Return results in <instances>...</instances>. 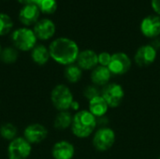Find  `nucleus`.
I'll list each match as a JSON object with an SVG mask.
<instances>
[{
    "label": "nucleus",
    "instance_id": "1a4fd4ad",
    "mask_svg": "<svg viewBox=\"0 0 160 159\" xmlns=\"http://www.w3.org/2000/svg\"><path fill=\"white\" fill-rule=\"evenodd\" d=\"M48 136L47 128L40 124H31L23 130V138L32 145L42 142Z\"/></svg>",
    "mask_w": 160,
    "mask_h": 159
},
{
    "label": "nucleus",
    "instance_id": "6e6552de",
    "mask_svg": "<svg viewBox=\"0 0 160 159\" xmlns=\"http://www.w3.org/2000/svg\"><path fill=\"white\" fill-rule=\"evenodd\" d=\"M131 67V60L125 52H116L112 55L111 62L108 66L112 74L123 75L126 74Z\"/></svg>",
    "mask_w": 160,
    "mask_h": 159
},
{
    "label": "nucleus",
    "instance_id": "2f4dec72",
    "mask_svg": "<svg viewBox=\"0 0 160 159\" xmlns=\"http://www.w3.org/2000/svg\"><path fill=\"white\" fill-rule=\"evenodd\" d=\"M158 159H160V157H159V158H158Z\"/></svg>",
    "mask_w": 160,
    "mask_h": 159
},
{
    "label": "nucleus",
    "instance_id": "c85d7f7f",
    "mask_svg": "<svg viewBox=\"0 0 160 159\" xmlns=\"http://www.w3.org/2000/svg\"><path fill=\"white\" fill-rule=\"evenodd\" d=\"M20 3H22V4H23V6L24 5H29V4H36V2H37V0H18Z\"/></svg>",
    "mask_w": 160,
    "mask_h": 159
},
{
    "label": "nucleus",
    "instance_id": "aec40b11",
    "mask_svg": "<svg viewBox=\"0 0 160 159\" xmlns=\"http://www.w3.org/2000/svg\"><path fill=\"white\" fill-rule=\"evenodd\" d=\"M64 75L68 82L76 83L82 79V69L78 65L72 64V65L67 66V67L64 71Z\"/></svg>",
    "mask_w": 160,
    "mask_h": 159
},
{
    "label": "nucleus",
    "instance_id": "7c9ffc66",
    "mask_svg": "<svg viewBox=\"0 0 160 159\" xmlns=\"http://www.w3.org/2000/svg\"><path fill=\"white\" fill-rule=\"evenodd\" d=\"M1 52H2V50H1V46H0V54H1Z\"/></svg>",
    "mask_w": 160,
    "mask_h": 159
},
{
    "label": "nucleus",
    "instance_id": "c756f323",
    "mask_svg": "<svg viewBox=\"0 0 160 159\" xmlns=\"http://www.w3.org/2000/svg\"><path fill=\"white\" fill-rule=\"evenodd\" d=\"M70 109H72V110H74V111H76V110H78L79 109V103L77 102V101H73V103H72V105H71V107H70Z\"/></svg>",
    "mask_w": 160,
    "mask_h": 159
},
{
    "label": "nucleus",
    "instance_id": "0eeeda50",
    "mask_svg": "<svg viewBox=\"0 0 160 159\" xmlns=\"http://www.w3.org/2000/svg\"><path fill=\"white\" fill-rule=\"evenodd\" d=\"M101 97L105 99L109 107L117 108L124 99L125 92L120 84L109 83L103 87L101 91Z\"/></svg>",
    "mask_w": 160,
    "mask_h": 159
},
{
    "label": "nucleus",
    "instance_id": "4be33fe9",
    "mask_svg": "<svg viewBox=\"0 0 160 159\" xmlns=\"http://www.w3.org/2000/svg\"><path fill=\"white\" fill-rule=\"evenodd\" d=\"M0 58L3 63L5 64H13L18 59V52L15 48L8 47L2 50Z\"/></svg>",
    "mask_w": 160,
    "mask_h": 159
},
{
    "label": "nucleus",
    "instance_id": "a211bd4d",
    "mask_svg": "<svg viewBox=\"0 0 160 159\" xmlns=\"http://www.w3.org/2000/svg\"><path fill=\"white\" fill-rule=\"evenodd\" d=\"M32 60L35 64L38 66H43L48 63L50 56L49 48H46L44 45H36L31 52Z\"/></svg>",
    "mask_w": 160,
    "mask_h": 159
},
{
    "label": "nucleus",
    "instance_id": "bb28decb",
    "mask_svg": "<svg viewBox=\"0 0 160 159\" xmlns=\"http://www.w3.org/2000/svg\"><path fill=\"white\" fill-rule=\"evenodd\" d=\"M152 7L158 15H160V0H152Z\"/></svg>",
    "mask_w": 160,
    "mask_h": 159
},
{
    "label": "nucleus",
    "instance_id": "f3484780",
    "mask_svg": "<svg viewBox=\"0 0 160 159\" xmlns=\"http://www.w3.org/2000/svg\"><path fill=\"white\" fill-rule=\"evenodd\" d=\"M108 108L109 106L105 101V99L101 97V95L89 100V112L96 118L105 116Z\"/></svg>",
    "mask_w": 160,
    "mask_h": 159
},
{
    "label": "nucleus",
    "instance_id": "39448f33",
    "mask_svg": "<svg viewBox=\"0 0 160 159\" xmlns=\"http://www.w3.org/2000/svg\"><path fill=\"white\" fill-rule=\"evenodd\" d=\"M32 145L23 138L17 137L8 146V159H27L31 155Z\"/></svg>",
    "mask_w": 160,
    "mask_h": 159
},
{
    "label": "nucleus",
    "instance_id": "b1692460",
    "mask_svg": "<svg viewBox=\"0 0 160 159\" xmlns=\"http://www.w3.org/2000/svg\"><path fill=\"white\" fill-rule=\"evenodd\" d=\"M12 27H13L12 19L5 13H0V36L8 34L12 29Z\"/></svg>",
    "mask_w": 160,
    "mask_h": 159
},
{
    "label": "nucleus",
    "instance_id": "ddd939ff",
    "mask_svg": "<svg viewBox=\"0 0 160 159\" xmlns=\"http://www.w3.org/2000/svg\"><path fill=\"white\" fill-rule=\"evenodd\" d=\"M40 10L36 4L24 5L19 12V20L24 25L36 24L39 17Z\"/></svg>",
    "mask_w": 160,
    "mask_h": 159
},
{
    "label": "nucleus",
    "instance_id": "f257e3e1",
    "mask_svg": "<svg viewBox=\"0 0 160 159\" xmlns=\"http://www.w3.org/2000/svg\"><path fill=\"white\" fill-rule=\"evenodd\" d=\"M51 58L63 66H69L77 61L80 53L77 43L68 37H58L49 46Z\"/></svg>",
    "mask_w": 160,
    "mask_h": 159
},
{
    "label": "nucleus",
    "instance_id": "cd10ccee",
    "mask_svg": "<svg viewBox=\"0 0 160 159\" xmlns=\"http://www.w3.org/2000/svg\"><path fill=\"white\" fill-rule=\"evenodd\" d=\"M150 45H151L153 48H155L156 50H158V49H160V37H159L153 38V41H152V43H151Z\"/></svg>",
    "mask_w": 160,
    "mask_h": 159
},
{
    "label": "nucleus",
    "instance_id": "393cba45",
    "mask_svg": "<svg viewBox=\"0 0 160 159\" xmlns=\"http://www.w3.org/2000/svg\"><path fill=\"white\" fill-rule=\"evenodd\" d=\"M83 95H84V97H85L88 100H91L92 98H94V97H98V96H100L101 94H100L99 90H98L96 86H94V85H89V86L85 87V89H84V91H83Z\"/></svg>",
    "mask_w": 160,
    "mask_h": 159
},
{
    "label": "nucleus",
    "instance_id": "f8f14e48",
    "mask_svg": "<svg viewBox=\"0 0 160 159\" xmlns=\"http://www.w3.org/2000/svg\"><path fill=\"white\" fill-rule=\"evenodd\" d=\"M37 38L48 40L53 37L55 33V24L50 19H42L37 22L33 29Z\"/></svg>",
    "mask_w": 160,
    "mask_h": 159
},
{
    "label": "nucleus",
    "instance_id": "9d476101",
    "mask_svg": "<svg viewBox=\"0 0 160 159\" xmlns=\"http://www.w3.org/2000/svg\"><path fill=\"white\" fill-rule=\"evenodd\" d=\"M141 31L143 36L155 38L160 35V17L158 15H149L141 22Z\"/></svg>",
    "mask_w": 160,
    "mask_h": 159
},
{
    "label": "nucleus",
    "instance_id": "4468645a",
    "mask_svg": "<svg viewBox=\"0 0 160 159\" xmlns=\"http://www.w3.org/2000/svg\"><path fill=\"white\" fill-rule=\"evenodd\" d=\"M74 154V146L67 141L57 142L52 149V156L54 159H72Z\"/></svg>",
    "mask_w": 160,
    "mask_h": 159
},
{
    "label": "nucleus",
    "instance_id": "2eb2a0df",
    "mask_svg": "<svg viewBox=\"0 0 160 159\" xmlns=\"http://www.w3.org/2000/svg\"><path fill=\"white\" fill-rule=\"evenodd\" d=\"M77 63L78 66L83 70H93L98 64V54L92 50H84L80 52L77 58Z\"/></svg>",
    "mask_w": 160,
    "mask_h": 159
},
{
    "label": "nucleus",
    "instance_id": "7ed1b4c3",
    "mask_svg": "<svg viewBox=\"0 0 160 159\" xmlns=\"http://www.w3.org/2000/svg\"><path fill=\"white\" fill-rule=\"evenodd\" d=\"M12 42L16 49L22 52L32 51L37 44V37L33 30L22 27L12 33Z\"/></svg>",
    "mask_w": 160,
    "mask_h": 159
},
{
    "label": "nucleus",
    "instance_id": "5701e85b",
    "mask_svg": "<svg viewBox=\"0 0 160 159\" xmlns=\"http://www.w3.org/2000/svg\"><path fill=\"white\" fill-rule=\"evenodd\" d=\"M36 5L41 12L46 14H52L57 8L56 0H37Z\"/></svg>",
    "mask_w": 160,
    "mask_h": 159
},
{
    "label": "nucleus",
    "instance_id": "423d86ee",
    "mask_svg": "<svg viewBox=\"0 0 160 159\" xmlns=\"http://www.w3.org/2000/svg\"><path fill=\"white\" fill-rule=\"evenodd\" d=\"M115 142V133L110 127H100L94 135L93 145L99 152H105Z\"/></svg>",
    "mask_w": 160,
    "mask_h": 159
},
{
    "label": "nucleus",
    "instance_id": "a878e982",
    "mask_svg": "<svg viewBox=\"0 0 160 159\" xmlns=\"http://www.w3.org/2000/svg\"><path fill=\"white\" fill-rule=\"evenodd\" d=\"M98 58L99 66L108 67V66H109V64L111 62V59H112V55L107 52H103L98 54Z\"/></svg>",
    "mask_w": 160,
    "mask_h": 159
},
{
    "label": "nucleus",
    "instance_id": "412c9836",
    "mask_svg": "<svg viewBox=\"0 0 160 159\" xmlns=\"http://www.w3.org/2000/svg\"><path fill=\"white\" fill-rule=\"evenodd\" d=\"M17 127L11 123H5L0 127V136L7 141H12L17 138Z\"/></svg>",
    "mask_w": 160,
    "mask_h": 159
},
{
    "label": "nucleus",
    "instance_id": "20e7f679",
    "mask_svg": "<svg viewBox=\"0 0 160 159\" xmlns=\"http://www.w3.org/2000/svg\"><path fill=\"white\" fill-rule=\"evenodd\" d=\"M51 100L55 109L60 112L68 111L73 103V95L70 89L64 84L56 85L51 94Z\"/></svg>",
    "mask_w": 160,
    "mask_h": 159
},
{
    "label": "nucleus",
    "instance_id": "9b49d317",
    "mask_svg": "<svg viewBox=\"0 0 160 159\" xmlns=\"http://www.w3.org/2000/svg\"><path fill=\"white\" fill-rule=\"evenodd\" d=\"M157 58V50L150 44L140 47L134 56L135 62L140 67H148L152 65Z\"/></svg>",
    "mask_w": 160,
    "mask_h": 159
},
{
    "label": "nucleus",
    "instance_id": "6ab92c4d",
    "mask_svg": "<svg viewBox=\"0 0 160 159\" xmlns=\"http://www.w3.org/2000/svg\"><path fill=\"white\" fill-rule=\"evenodd\" d=\"M72 119H73V116L71 115L69 112L68 111L60 112L54 119L53 126L58 130H65L68 128L69 127H71Z\"/></svg>",
    "mask_w": 160,
    "mask_h": 159
},
{
    "label": "nucleus",
    "instance_id": "dca6fc26",
    "mask_svg": "<svg viewBox=\"0 0 160 159\" xmlns=\"http://www.w3.org/2000/svg\"><path fill=\"white\" fill-rule=\"evenodd\" d=\"M112 73L107 67L98 66L91 72V81L96 85L105 86L111 80Z\"/></svg>",
    "mask_w": 160,
    "mask_h": 159
},
{
    "label": "nucleus",
    "instance_id": "f03ea898",
    "mask_svg": "<svg viewBox=\"0 0 160 159\" xmlns=\"http://www.w3.org/2000/svg\"><path fill=\"white\" fill-rule=\"evenodd\" d=\"M70 127L77 138H87L97 127V118L89 111H80L73 116Z\"/></svg>",
    "mask_w": 160,
    "mask_h": 159
}]
</instances>
